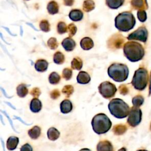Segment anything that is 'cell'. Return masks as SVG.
Masks as SVG:
<instances>
[{
  "mask_svg": "<svg viewBox=\"0 0 151 151\" xmlns=\"http://www.w3.org/2000/svg\"><path fill=\"white\" fill-rule=\"evenodd\" d=\"M123 52L125 57L132 62H136L142 60L145 55V50L143 46L135 41L125 43L123 47Z\"/></svg>",
  "mask_w": 151,
  "mask_h": 151,
  "instance_id": "cell-1",
  "label": "cell"
},
{
  "mask_svg": "<svg viewBox=\"0 0 151 151\" xmlns=\"http://www.w3.org/2000/svg\"><path fill=\"white\" fill-rule=\"evenodd\" d=\"M135 24V18L130 12H123L115 18V27L120 31H129L134 27Z\"/></svg>",
  "mask_w": 151,
  "mask_h": 151,
  "instance_id": "cell-2",
  "label": "cell"
},
{
  "mask_svg": "<svg viewBox=\"0 0 151 151\" xmlns=\"http://www.w3.org/2000/svg\"><path fill=\"white\" fill-rule=\"evenodd\" d=\"M110 113L118 119L125 118L129 115L130 108L127 103L120 99H113L108 104Z\"/></svg>",
  "mask_w": 151,
  "mask_h": 151,
  "instance_id": "cell-3",
  "label": "cell"
},
{
  "mask_svg": "<svg viewBox=\"0 0 151 151\" xmlns=\"http://www.w3.org/2000/svg\"><path fill=\"white\" fill-rule=\"evenodd\" d=\"M91 126L95 133L101 134L107 133L111 126L110 119L104 113H99L94 116L91 120Z\"/></svg>",
  "mask_w": 151,
  "mask_h": 151,
  "instance_id": "cell-4",
  "label": "cell"
},
{
  "mask_svg": "<svg viewBox=\"0 0 151 151\" xmlns=\"http://www.w3.org/2000/svg\"><path fill=\"white\" fill-rule=\"evenodd\" d=\"M109 76L114 81L122 82L125 81L129 76V68L124 64L113 63L107 70Z\"/></svg>",
  "mask_w": 151,
  "mask_h": 151,
  "instance_id": "cell-5",
  "label": "cell"
},
{
  "mask_svg": "<svg viewBox=\"0 0 151 151\" xmlns=\"http://www.w3.org/2000/svg\"><path fill=\"white\" fill-rule=\"evenodd\" d=\"M148 78L147 71L144 68H139L134 72L132 84L134 88L138 90H143L147 86Z\"/></svg>",
  "mask_w": 151,
  "mask_h": 151,
  "instance_id": "cell-6",
  "label": "cell"
},
{
  "mask_svg": "<svg viewBox=\"0 0 151 151\" xmlns=\"http://www.w3.org/2000/svg\"><path fill=\"white\" fill-rule=\"evenodd\" d=\"M99 93L105 99H110L115 95L117 88L114 84L110 81L101 83L98 87Z\"/></svg>",
  "mask_w": 151,
  "mask_h": 151,
  "instance_id": "cell-7",
  "label": "cell"
},
{
  "mask_svg": "<svg viewBox=\"0 0 151 151\" xmlns=\"http://www.w3.org/2000/svg\"><path fill=\"white\" fill-rule=\"evenodd\" d=\"M142 119V111L138 107H134L131 109L129 111L127 123L129 124L132 127H135L137 126L141 122Z\"/></svg>",
  "mask_w": 151,
  "mask_h": 151,
  "instance_id": "cell-8",
  "label": "cell"
},
{
  "mask_svg": "<svg viewBox=\"0 0 151 151\" xmlns=\"http://www.w3.org/2000/svg\"><path fill=\"white\" fill-rule=\"evenodd\" d=\"M148 37V32L145 27H140L138 28L136 31L129 34L127 37L129 40H138L143 42H145L147 41Z\"/></svg>",
  "mask_w": 151,
  "mask_h": 151,
  "instance_id": "cell-9",
  "label": "cell"
},
{
  "mask_svg": "<svg viewBox=\"0 0 151 151\" xmlns=\"http://www.w3.org/2000/svg\"><path fill=\"white\" fill-rule=\"evenodd\" d=\"M97 151H114V149L111 142L108 140H103L97 144Z\"/></svg>",
  "mask_w": 151,
  "mask_h": 151,
  "instance_id": "cell-10",
  "label": "cell"
},
{
  "mask_svg": "<svg viewBox=\"0 0 151 151\" xmlns=\"http://www.w3.org/2000/svg\"><path fill=\"white\" fill-rule=\"evenodd\" d=\"M61 45L67 51H71L76 47V42L71 38L68 37L63 40L61 42Z\"/></svg>",
  "mask_w": 151,
  "mask_h": 151,
  "instance_id": "cell-11",
  "label": "cell"
},
{
  "mask_svg": "<svg viewBox=\"0 0 151 151\" xmlns=\"http://www.w3.org/2000/svg\"><path fill=\"white\" fill-rule=\"evenodd\" d=\"M90 75L86 71H80L77 77V81L79 84H87L90 81Z\"/></svg>",
  "mask_w": 151,
  "mask_h": 151,
  "instance_id": "cell-12",
  "label": "cell"
},
{
  "mask_svg": "<svg viewBox=\"0 0 151 151\" xmlns=\"http://www.w3.org/2000/svg\"><path fill=\"white\" fill-rule=\"evenodd\" d=\"M73 109V104L71 101L69 100L65 99L61 103H60V110L61 111L64 113H70Z\"/></svg>",
  "mask_w": 151,
  "mask_h": 151,
  "instance_id": "cell-13",
  "label": "cell"
},
{
  "mask_svg": "<svg viewBox=\"0 0 151 151\" xmlns=\"http://www.w3.org/2000/svg\"><path fill=\"white\" fill-rule=\"evenodd\" d=\"M30 110L34 113L39 112L42 108V104L41 101L37 98H34L31 100L30 103Z\"/></svg>",
  "mask_w": 151,
  "mask_h": 151,
  "instance_id": "cell-14",
  "label": "cell"
},
{
  "mask_svg": "<svg viewBox=\"0 0 151 151\" xmlns=\"http://www.w3.org/2000/svg\"><path fill=\"white\" fill-rule=\"evenodd\" d=\"M83 14L82 11L78 9L71 10L69 13V18L73 21H79L82 19Z\"/></svg>",
  "mask_w": 151,
  "mask_h": 151,
  "instance_id": "cell-15",
  "label": "cell"
},
{
  "mask_svg": "<svg viewBox=\"0 0 151 151\" xmlns=\"http://www.w3.org/2000/svg\"><path fill=\"white\" fill-rule=\"evenodd\" d=\"M80 44L82 49L84 50H89L91 48H92L94 46L93 41L89 37L83 38L81 40Z\"/></svg>",
  "mask_w": 151,
  "mask_h": 151,
  "instance_id": "cell-16",
  "label": "cell"
},
{
  "mask_svg": "<svg viewBox=\"0 0 151 151\" xmlns=\"http://www.w3.org/2000/svg\"><path fill=\"white\" fill-rule=\"evenodd\" d=\"M48 62L43 59L38 60L35 64V68L38 72H44L48 68Z\"/></svg>",
  "mask_w": 151,
  "mask_h": 151,
  "instance_id": "cell-17",
  "label": "cell"
},
{
  "mask_svg": "<svg viewBox=\"0 0 151 151\" xmlns=\"http://www.w3.org/2000/svg\"><path fill=\"white\" fill-rule=\"evenodd\" d=\"M19 143V139L16 136L9 137L6 142V147L9 150H13L16 149Z\"/></svg>",
  "mask_w": 151,
  "mask_h": 151,
  "instance_id": "cell-18",
  "label": "cell"
},
{
  "mask_svg": "<svg viewBox=\"0 0 151 151\" xmlns=\"http://www.w3.org/2000/svg\"><path fill=\"white\" fill-rule=\"evenodd\" d=\"M60 132L55 127H50L47 131V137L50 140H55L60 136Z\"/></svg>",
  "mask_w": 151,
  "mask_h": 151,
  "instance_id": "cell-19",
  "label": "cell"
},
{
  "mask_svg": "<svg viewBox=\"0 0 151 151\" xmlns=\"http://www.w3.org/2000/svg\"><path fill=\"white\" fill-rule=\"evenodd\" d=\"M131 5L134 9H145V5L147 6L146 0H132Z\"/></svg>",
  "mask_w": 151,
  "mask_h": 151,
  "instance_id": "cell-20",
  "label": "cell"
},
{
  "mask_svg": "<svg viewBox=\"0 0 151 151\" xmlns=\"http://www.w3.org/2000/svg\"><path fill=\"white\" fill-rule=\"evenodd\" d=\"M124 0H106V5L111 9H117L121 6Z\"/></svg>",
  "mask_w": 151,
  "mask_h": 151,
  "instance_id": "cell-21",
  "label": "cell"
},
{
  "mask_svg": "<svg viewBox=\"0 0 151 151\" xmlns=\"http://www.w3.org/2000/svg\"><path fill=\"white\" fill-rule=\"evenodd\" d=\"M29 136L32 139H37L41 134V129L38 126H35L28 132Z\"/></svg>",
  "mask_w": 151,
  "mask_h": 151,
  "instance_id": "cell-22",
  "label": "cell"
},
{
  "mask_svg": "<svg viewBox=\"0 0 151 151\" xmlns=\"http://www.w3.org/2000/svg\"><path fill=\"white\" fill-rule=\"evenodd\" d=\"M58 9H59L58 5L55 1H50L47 5L48 12L49 14L51 15H54L58 13Z\"/></svg>",
  "mask_w": 151,
  "mask_h": 151,
  "instance_id": "cell-23",
  "label": "cell"
},
{
  "mask_svg": "<svg viewBox=\"0 0 151 151\" xmlns=\"http://www.w3.org/2000/svg\"><path fill=\"white\" fill-rule=\"evenodd\" d=\"M17 93L19 97H24L28 93V90L25 84H21L17 87Z\"/></svg>",
  "mask_w": 151,
  "mask_h": 151,
  "instance_id": "cell-24",
  "label": "cell"
},
{
  "mask_svg": "<svg viewBox=\"0 0 151 151\" xmlns=\"http://www.w3.org/2000/svg\"><path fill=\"white\" fill-rule=\"evenodd\" d=\"M71 65L73 69L80 70L83 67V61L79 57L74 58L71 63Z\"/></svg>",
  "mask_w": 151,
  "mask_h": 151,
  "instance_id": "cell-25",
  "label": "cell"
},
{
  "mask_svg": "<svg viewBox=\"0 0 151 151\" xmlns=\"http://www.w3.org/2000/svg\"><path fill=\"white\" fill-rule=\"evenodd\" d=\"M127 127L124 124H117L115 125L113 128L114 133L116 135H121L126 132Z\"/></svg>",
  "mask_w": 151,
  "mask_h": 151,
  "instance_id": "cell-26",
  "label": "cell"
},
{
  "mask_svg": "<svg viewBox=\"0 0 151 151\" xmlns=\"http://www.w3.org/2000/svg\"><path fill=\"white\" fill-rule=\"evenodd\" d=\"M53 60L55 64H62L64 62V60H65L64 55L62 52H61L60 51H57L54 55Z\"/></svg>",
  "mask_w": 151,
  "mask_h": 151,
  "instance_id": "cell-27",
  "label": "cell"
},
{
  "mask_svg": "<svg viewBox=\"0 0 151 151\" xmlns=\"http://www.w3.org/2000/svg\"><path fill=\"white\" fill-rule=\"evenodd\" d=\"M95 7V4L92 0H86L83 5V8L84 11L90 12L94 9Z\"/></svg>",
  "mask_w": 151,
  "mask_h": 151,
  "instance_id": "cell-28",
  "label": "cell"
},
{
  "mask_svg": "<svg viewBox=\"0 0 151 151\" xmlns=\"http://www.w3.org/2000/svg\"><path fill=\"white\" fill-rule=\"evenodd\" d=\"M48 80L50 84H57L60 80V76L57 73L52 72L50 74L48 77Z\"/></svg>",
  "mask_w": 151,
  "mask_h": 151,
  "instance_id": "cell-29",
  "label": "cell"
},
{
  "mask_svg": "<svg viewBox=\"0 0 151 151\" xmlns=\"http://www.w3.org/2000/svg\"><path fill=\"white\" fill-rule=\"evenodd\" d=\"M144 99L142 96H136L134 97L132 99V103L134 107H139L143 103Z\"/></svg>",
  "mask_w": 151,
  "mask_h": 151,
  "instance_id": "cell-30",
  "label": "cell"
},
{
  "mask_svg": "<svg viewBox=\"0 0 151 151\" xmlns=\"http://www.w3.org/2000/svg\"><path fill=\"white\" fill-rule=\"evenodd\" d=\"M57 31L60 34L65 33L68 31V27H67L66 24L62 21L59 22L57 25Z\"/></svg>",
  "mask_w": 151,
  "mask_h": 151,
  "instance_id": "cell-31",
  "label": "cell"
},
{
  "mask_svg": "<svg viewBox=\"0 0 151 151\" xmlns=\"http://www.w3.org/2000/svg\"><path fill=\"white\" fill-rule=\"evenodd\" d=\"M41 30L44 32H48L50 29V25L47 20H42L40 24Z\"/></svg>",
  "mask_w": 151,
  "mask_h": 151,
  "instance_id": "cell-32",
  "label": "cell"
},
{
  "mask_svg": "<svg viewBox=\"0 0 151 151\" xmlns=\"http://www.w3.org/2000/svg\"><path fill=\"white\" fill-rule=\"evenodd\" d=\"M74 88L71 85H66L63 87L62 90L63 93L66 95L67 97H69L71 94H72Z\"/></svg>",
  "mask_w": 151,
  "mask_h": 151,
  "instance_id": "cell-33",
  "label": "cell"
},
{
  "mask_svg": "<svg viewBox=\"0 0 151 151\" xmlns=\"http://www.w3.org/2000/svg\"><path fill=\"white\" fill-rule=\"evenodd\" d=\"M47 45L52 50H55L58 46V44L55 38H50L47 41Z\"/></svg>",
  "mask_w": 151,
  "mask_h": 151,
  "instance_id": "cell-34",
  "label": "cell"
},
{
  "mask_svg": "<svg viewBox=\"0 0 151 151\" xmlns=\"http://www.w3.org/2000/svg\"><path fill=\"white\" fill-rule=\"evenodd\" d=\"M137 18L140 22H145L147 18L146 12L145 9H140L137 11Z\"/></svg>",
  "mask_w": 151,
  "mask_h": 151,
  "instance_id": "cell-35",
  "label": "cell"
},
{
  "mask_svg": "<svg viewBox=\"0 0 151 151\" xmlns=\"http://www.w3.org/2000/svg\"><path fill=\"white\" fill-rule=\"evenodd\" d=\"M73 75V71L70 68H65L63 71V78L66 80H68L72 77Z\"/></svg>",
  "mask_w": 151,
  "mask_h": 151,
  "instance_id": "cell-36",
  "label": "cell"
},
{
  "mask_svg": "<svg viewBox=\"0 0 151 151\" xmlns=\"http://www.w3.org/2000/svg\"><path fill=\"white\" fill-rule=\"evenodd\" d=\"M68 32L70 36H73L77 32V27L74 24H70L68 26Z\"/></svg>",
  "mask_w": 151,
  "mask_h": 151,
  "instance_id": "cell-37",
  "label": "cell"
},
{
  "mask_svg": "<svg viewBox=\"0 0 151 151\" xmlns=\"http://www.w3.org/2000/svg\"><path fill=\"white\" fill-rule=\"evenodd\" d=\"M119 91H120V93L121 94H123V95H126L129 92V90H128V88L125 85V84H122L119 86Z\"/></svg>",
  "mask_w": 151,
  "mask_h": 151,
  "instance_id": "cell-38",
  "label": "cell"
},
{
  "mask_svg": "<svg viewBox=\"0 0 151 151\" xmlns=\"http://www.w3.org/2000/svg\"><path fill=\"white\" fill-rule=\"evenodd\" d=\"M30 94L34 97H38L41 94V91L38 87H35L31 90Z\"/></svg>",
  "mask_w": 151,
  "mask_h": 151,
  "instance_id": "cell-39",
  "label": "cell"
},
{
  "mask_svg": "<svg viewBox=\"0 0 151 151\" xmlns=\"http://www.w3.org/2000/svg\"><path fill=\"white\" fill-rule=\"evenodd\" d=\"M60 95V91L57 89L52 90L50 93V97L52 99H56L58 98Z\"/></svg>",
  "mask_w": 151,
  "mask_h": 151,
  "instance_id": "cell-40",
  "label": "cell"
},
{
  "mask_svg": "<svg viewBox=\"0 0 151 151\" xmlns=\"http://www.w3.org/2000/svg\"><path fill=\"white\" fill-rule=\"evenodd\" d=\"M20 151H32V147L29 143H25L21 146Z\"/></svg>",
  "mask_w": 151,
  "mask_h": 151,
  "instance_id": "cell-41",
  "label": "cell"
},
{
  "mask_svg": "<svg viewBox=\"0 0 151 151\" xmlns=\"http://www.w3.org/2000/svg\"><path fill=\"white\" fill-rule=\"evenodd\" d=\"M64 3L65 4V5L67 6H72L74 0H63Z\"/></svg>",
  "mask_w": 151,
  "mask_h": 151,
  "instance_id": "cell-42",
  "label": "cell"
},
{
  "mask_svg": "<svg viewBox=\"0 0 151 151\" xmlns=\"http://www.w3.org/2000/svg\"><path fill=\"white\" fill-rule=\"evenodd\" d=\"M79 151H91V150H90L89 149H87V148H83V149H81Z\"/></svg>",
  "mask_w": 151,
  "mask_h": 151,
  "instance_id": "cell-43",
  "label": "cell"
},
{
  "mask_svg": "<svg viewBox=\"0 0 151 151\" xmlns=\"http://www.w3.org/2000/svg\"><path fill=\"white\" fill-rule=\"evenodd\" d=\"M118 151H126V149L125 147H122V148L120 149Z\"/></svg>",
  "mask_w": 151,
  "mask_h": 151,
  "instance_id": "cell-44",
  "label": "cell"
},
{
  "mask_svg": "<svg viewBox=\"0 0 151 151\" xmlns=\"http://www.w3.org/2000/svg\"><path fill=\"white\" fill-rule=\"evenodd\" d=\"M137 151H147V150H139Z\"/></svg>",
  "mask_w": 151,
  "mask_h": 151,
  "instance_id": "cell-45",
  "label": "cell"
},
{
  "mask_svg": "<svg viewBox=\"0 0 151 151\" xmlns=\"http://www.w3.org/2000/svg\"><path fill=\"white\" fill-rule=\"evenodd\" d=\"M150 129H151V124H150Z\"/></svg>",
  "mask_w": 151,
  "mask_h": 151,
  "instance_id": "cell-46",
  "label": "cell"
},
{
  "mask_svg": "<svg viewBox=\"0 0 151 151\" xmlns=\"http://www.w3.org/2000/svg\"><path fill=\"white\" fill-rule=\"evenodd\" d=\"M24 1H29V0H24Z\"/></svg>",
  "mask_w": 151,
  "mask_h": 151,
  "instance_id": "cell-47",
  "label": "cell"
}]
</instances>
